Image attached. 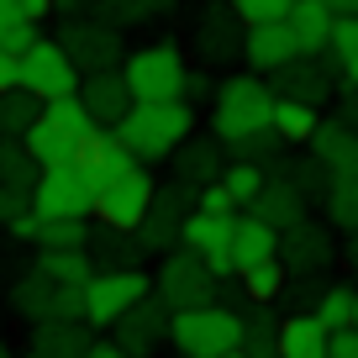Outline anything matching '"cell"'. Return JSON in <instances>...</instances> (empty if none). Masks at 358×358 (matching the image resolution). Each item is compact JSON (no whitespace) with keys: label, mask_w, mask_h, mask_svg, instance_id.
Segmentation results:
<instances>
[{"label":"cell","mask_w":358,"mask_h":358,"mask_svg":"<svg viewBox=\"0 0 358 358\" xmlns=\"http://www.w3.org/2000/svg\"><path fill=\"white\" fill-rule=\"evenodd\" d=\"M111 132L122 137L143 164H158V158H169L195 132V111L185 101H132V111H127Z\"/></svg>","instance_id":"6da1fadb"},{"label":"cell","mask_w":358,"mask_h":358,"mask_svg":"<svg viewBox=\"0 0 358 358\" xmlns=\"http://www.w3.org/2000/svg\"><path fill=\"white\" fill-rule=\"evenodd\" d=\"M90 132H95V122H90V111L79 106V95H64V101H43L32 116V127H27V153L37 158V164H69V158H79V148L90 143Z\"/></svg>","instance_id":"7a4b0ae2"},{"label":"cell","mask_w":358,"mask_h":358,"mask_svg":"<svg viewBox=\"0 0 358 358\" xmlns=\"http://www.w3.org/2000/svg\"><path fill=\"white\" fill-rule=\"evenodd\" d=\"M169 343L179 358H227L243 343V316L232 306H190L169 316Z\"/></svg>","instance_id":"3957f363"},{"label":"cell","mask_w":358,"mask_h":358,"mask_svg":"<svg viewBox=\"0 0 358 358\" xmlns=\"http://www.w3.org/2000/svg\"><path fill=\"white\" fill-rule=\"evenodd\" d=\"M268 116H274V90L264 85V74H232L227 85H216L211 132L222 143H237V137L268 127Z\"/></svg>","instance_id":"277c9868"},{"label":"cell","mask_w":358,"mask_h":358,"mask_svg":"<svg viewBox=\"0 0 358 358\" xmlns=\"http://www.w3.org/2000/svg\"><path fill=\"white\" fill-rule=\"evenodd\" d=\"M153 295L169 306V311L211 306V301H222V274H216V268L206 264L201 253H190V248L179 243V248H169V253H164V264H158Z\"/></svg>","instance_id":"5b68a950"},{"label":"cell","mask_w":358,"mask_h":358,"mask_svg":"<svg viewBox=\"0 0 358 358\" xmlns=\"http://www.w3.org/2000/svg\"><path fill=\"white\" fill-rule=\"evenodd\" d=\"M185 58L174 43H148L122 58V79L132 90V101H179L185 95Z\"/></svg>","instance_id":"8992f818"},{"label":"cell","mask_w":358,"mask_h":358,"mask_svg":"<svg viewBox=\"0 0 358 358\" xmlns=\"http://www.w3.org/2000/svg\"><path fill=\"white\" fill-rule=\"evenodd\" d=\"M32 211L37 216H95V179L79 158L48 164L32 185Z\"/></svg>","instance_id":"52a82bcc"},{"label":"cell","mask_w":358,"mask_h":358,"mask_svg":"<svg viewBox=\"0 0 358 358\" xmlns=\"http://www.w3.org/2000/svg\"><path fill=\"white\" fill-rule=\"evenodd\" d=\"M143 295H153V280L143 268H95L85 280V322L111 327L122 311H132Z\"/></svg>","instance_id":"ba28073f"},{"label":"cell","mask_w":358,"mask_h":358,"mask_svg":"<svg viewBox=\"0 0 358 358\" xmlns=\"http://www.w3.org/2000/svg\"><path fill=\"white\" fill-rule=\"evenodd\" d=\"M79 69L74 58L64 53L58 37H37L22 53V90H32L37 101H64V95H79Z\"/></svg>","instance_id":"9c48e42d"},{"label":"cell","mask_w":358,"mask_h":358,"mask_svg":"<svg viewBox=\"0 0 358 358\" xmlns=\"http://www.w3.org/2000/svg\"><path fill=\"white\" fill-rule=\"evenodd\" d=\"M64 53L74 58L79 74H106V69H122V32L106 27L101 16H69L64 32H58Z\"/></svg>","instance_id":"30bf717a"},{"label":"cell","mask_w":358,"mask_h":358,"mask_svg":"<svg viewBox=\"0 0 358 358\" xmlns=\"http://www.w3.org/2000/svg\"><path fill=\"white\" fill-rule=\"evenodd\" d=\"M153 190H158V179L148 174V164H132L127 174H116L111 185H101V190H95V216H101V227L137 232V222L148 216Z\"/></svg>","instance_id":"8fae6325"},{"label":"cell","mask_w":358,"mask_h":358,"mask_svg":"<svg viewBox=\"0 0 358 358\" xmlns=\"http://www.w3.org/2000/svg\"><path fill=\"white\" fill-rule=\"evenodd\" d=\"M11 301L27 322H85V285H58V280H48L43 268H32L16 285Z\"/></svg>","instance_id":"7c38bea8"},{"label":"cell","mask_w":358,"mask_h":358,"mask_svg":"<svg viewBox=\"0 0 358 358\" xmlns=\"http://www.w3.org/2000/svg\"><path fill=\"white\" fill-rule=\"evenodd\" d=\"M190 211H195V185L174 179V185L153 190L148 216L137 222V243H143V253H169V248H179V227H185Z\"/></svg>","instance_id":"4fadbf2b"},{"label":"cell","mask_w":358,"mask_h":358,"mask_svg":"<svg viewBox=\"0 0 358 358\" xmlns=\"http://www.w3.org/2000/svg\"><path fill=\"white\" fill-rule=\"evenodd\" d=\"M332 79H337V69L327 64V53H301V58H290L285 69H274V95H285V101H306V106H316L322 111L327 101H332Z\"/></svg>","instance_id":"5bb4252c"},{"label":"cell","mask_w":358,"mask_h":358,"mask_svg":"<svg viewBox=\"0 0 358 358\" xmlns=\"http://www.w3.org/2000/svg\"><path fill=\"white\" fill-rule=\"evenodd\" d=\"M169 316H174V311H169L158 295H143L132 311H122V316L111 322V332H116L111 343H116V348H127L132 358H143V353H153V348L169 337Z\"/></svg>","instance_id":"9a60e30c"},{"label":"cell","mask_w":358,"mask_h":358,"mask_svg":"<svg viewBox=\"0 0 358 358\" xmlns=\"http://www.w3.org/2000/svg\"><path fill=\"white\" fill-rule=\"evenodd\" d=\"M232 227H237V216L190 211V216H185V227H179V243L190 248V253H201L206 264L227 280V274H237V268H232Z\"/></svg>","instance_id":"2e32d148"},{"label":"cell","mask_w":358,"mask_h":358,"mask_svg":"<svg viewBox=\"0 0 358 358\" xmlns=\"http://www.w3.org/2000/svg\"><path fill=\"white\" fill-rule=\"evenodd\" d=\"M243 58H248L253 74H274L290 58H301V43H295L290 22H258V27L243 32Z\"/></svg>","instance_id":"e0dca14e"},{"label":"cell","mask_w":358,"mask_h":358,"mask_svg":"<svg viewBox=\"0 0 358 358\" xmlns=\"http://www.w3.org/2000/svg\"><path fill=\"white\" fill-rule=\"evenodd\" d=\"M280 264L285 274H322L327 264H332V237H327V227L316 222H295L280 232Z\"/></svg>","instance_id":"ac0fdd59"},{"label":"cell","mask_w":358,"mask_h":358,"mask_svg":"<svg viewBox=\"0 0 358 358\" xmlns=\"http://www.w3.org/2000/svg\"><path fill=\"white\" fill-rule=\"evenodd\" d=\"M79 106L90 111L95 127H116L132 111V90H127L122 69H106V74H85L79 79Z\"/></svg>","instance_id":"d6986e66"},{"label":"cell","mask_w":358,"mask_h":358,"mask_svg":"<svg viewBox=\"0 0 358 358\" xmlns=\"http://www.w3.org/2000/svg\"><path fill=\"white\" fill-rule=\"evenodd\" d=\"M243 32H248V27L237 22V11L227 6V0H222V6H206V11L195 16V48H201L211 64L243 53Z\"/></svg>","instance_id":"ffe728a7"},{"label":"cell","mask_w":358,"mask_h":358,"mask_svg":"<svg viewBox=\"0 0 358 358\" xmlns=\"http://www.w3.org/2000/svg\"><path fill=\"white\" fill-rule=\"evenodd\" d=\"M79 164L90 169L95 190H101V185H111L116 174H127V169H132V164H143V158H137L132 148H127L122 137L111 132V127H95V132H90V143L79 148Z\"/></svg>","instance_id":"44dd1931"},{"label":"cell","mask_w":358,"mask_h":358,"mask_svg":"<svg viewBox=\"0 0 358 358\" xmlns=\"http://www.w3.org/2000/svg\"><path fill=\"white\" fill-rule=\"evenodd\" d=\"M248 211H253L258 222H268L274 232H285V227L306 222V195L295 190L285 174H268V179H264V190L248 201Z\"/></svg>","instance_id":"7402d4cb"},{"label":"cell","mask_w":358,"mask_h":358,"mask_svg":"<svg viewBox=\"0 0 358 358\" xmlns=\"http://www.w3.org/2000/svg\"><path fill=\"white\" fill-rule=\"evenodd\" d=\"M222 137H185V143H179L174 148V153H169V158H174V179H185V185H195V190H201V185H211V179H222Z\"/></svg>","instance_id":"603a6c76"},{"label":"cell","mask_w":358,"mask_h":358,"mask_svg":"<svg viewBox=\"0 0 358 358\" xmlns=\"http://www.w3.org/2000/svg\"><path fill=\"white\" fill-rule=\"evenodd\" d=\"M306 148L327 164V174H332V179H337V174H358V132H353V127H343L337 116L316 127Z\"/></svg>","instance_id":"cb8c5ba5"},{"label":"cell","mask_w":358,"mask_h":358,"mask_svg":"<svg viewBox=\"0 0 358 358\" xmlns=\"http://www.w3.org/2000/svg\"><path fill=\"white\" fill-rule=\"evenodd\" d=\"M290 32H295V43H301V53H327V43H332V27H337V16H332V6L327 0H290Z\"/></svg>","instance_id":"d4e9b609"},{"label":"cell","mask_w":358,"mask_h":358,"mask_svg":"<svg viewBox=\"0 0 358 358\" xmlns=\"http://www.w3.org/2000/svg\"><path fill=\"white\" fill-rule=\"evenodd\" d=\"M264 258H280V232L268 222H258L253 211L237 216V227H232V268L264 264Z\"/></svg>","instance_id":"484cf974"},{"label":"cell","mask_w":358,"mask_h":358,"mask_svg":"<svg viewBox=\"0 0 358 358\" xmlns=\"http://www.w3.org/2000/svg\"><path fill=\"white\" fill-rule=\"evenodd\" d=\"M90 264L95 268H137V258H143V243H137V232H122V227H95L85 243Z\"/></svg>","instance_id":"4316f807"},{"label":"cell","mask_w":358,"mask_h":358,"mask_svg":"<svg viewBox=\"0 0 358 358\" xmlns=\"http://www.w3.org/2000/svg\"><path fill=\"white\" fill-rule=\"evenodd\" d=\"M85 348H90V332L79 322H37L27 358H85Z\"/></svg>","instance_id":"83f0119b"},{"label":"cell","mask_w":358,"mask_h":358,"mask_svg":"<svg viewBox=\"0 0 358 358\" xmlns=\"http://www.w3.org/2000/svg\"><path fill=\"white\" fill-rule=\"evenodd\" d=\"M280 358H327V327L311 311H295L280 322Z\"/></svg>","instance_id":"f1b7e54d"},{"label":"cell","mask_w":358,"mask_h":358,"mask_svg":"<svg viewBox=\"0 0 358 358\" xmlns=\"http://www.w3.org/2000/svg\"><path fill=\"white\" fill-rule=\"evenodd\" d=\"M243 358H280V322L268 306H253L243 316V343H237Z\"/></svg>","instance_id":"f546056e"},{"label":"cell","mask_w":358,"mask_h":358,"mask_svg":"<svg viewBox=\"0 0 358 358\" xmlns=\"http://www.w3.org/2000/svg\"><path fill=\"white\" fill-rule=\"evenodd\" d=\"M327 64L337 69L348 90H358V16H337L332 43H327Z\"/></svg>","instance_id":"4dcf8cb0"},{"label":"cell","mask_w":358,"mask_h":358,"mask_svg":"<svg viewBox=\"0 0 358 358\" xmlns=\"http://www.w3.org/2000/svg\"><path fill=\"white\" fill-rule=\"evenodd\" d=\"M268 127L285 137V143H311V132L322 127V111L306 101H285V95H274V116H268Z\"/></svg>","instance_id":"1f68e13d"},{"label":"cell","mask_w":358,"mask_h":358,"mask_svg":"<svg viewBox=\"0 0 358 358\" xmlns=\"http://www.w3.org/2000/svg\"><path fill=\"white\" fill-rule=\"evenodd\" d=\"M237 280H243V295H248L253 306H268V301H280V295H285L290 274H285V264H280V258H264V264L237 268Z\"/></svg>","instance_id":"d6a6232c"},{"label":"cell","mask_w":358,"mask_h":358,"mask_svg":"<svg viewBox=\"0 0 358 358\" xmlns=\"http://www.w3.org/2000/svg\"><path fill=\"white\" fill-rule=\"evenodd\" d=\"M43 164L27 153L22 137H0V185H11V190H32Z\"/></svg>","instance_id":"836d02e7"},{"label":"cell","mask_w":358,"mask_h":358,"mask_svg":"<svg viewBox=\"0 0 358 358\" xmlns=\"http://www.w3.org/2000/svg\"><path fill=\"white\" fill-rule=\"evenodd\" d=\"M37 268H43L48 280H58V285H85L90 274H95V264H90L85 248H43Z\"/></svg>","instance_id":"e575fe53"},{"label":"cell","mask_w":358,"mask_h":358,"mask_svg":"<svg viewBox=\"0 0 358 358\" xmlns=\"http://www.w3.org/2000/svg\"><path fill=\"white\" fill-rule=\"evenodd\" d=\"M37 248H85L90 243V216H37Z\"/></svg>","instance_id":"d590c367"},{"label":"cell","mask_w":358,"mask_h":358,"mask_svg":"<svg viewBox=\"0 0 358 358\" xmlns=\"http://www.w3.org/2000/svg\"><path fill=\"white\" fill-rule=\"evenodd\" d=\"M37 95L32 90H0V137H27V127H32V116H37Z\"/></svg>","instance_id":"8d00e7d4"},{"label":"cell","mask_w":358,"mask_h":358,"mask_svg":"<svg viewBox=\"0 0 358 358\" xmlns=\"http://www.w3.org/2000/svg\"><path fill=\"white\" fill-rule=\"evenodd\" d=\"M311 316L327 327V332H337V327H353V285H322V295H316Z\"/></svg>","instance_id":"74e56055"},{"label":"cell","mask_w":358,"mask_h":358,"mask_svg":"<svg viewBox=\"0 0 358 358\" xmlns=\"http://www.w3.org/2000/svg\"><path fill=\"white\" fill-rule=\"evenodd\" d=\"M327 216L343 232H358V174H337L327 185Z\"/></svg>","instance_id":"f35d334b"},{"label":"cell","mask_w":358,"mask_h":358,"mask_svg":"<svg viewBox=\"0 0 358 358\" xmlns=\"http://www.w3.org/2000/svg\"><path fill=\"white\" fill-rule=\"evenodd\" d=\"M274 174H285L295 190L306 195V201H311V195H316V201H327V185H332V174H327V164H322L316 153H306L301 164H280Z\"/></svg>","instance_id":"ab89813d"},{"label":"cell","mask_w":358,"mask_h":358,"mask_svg":"<svg viewBox=\"0 0 358 358\" xmlns=\"http://www.w3.org/2000/svg\"><path fill=\"white\" fill-rule=\"evenodd\" d=\"M37 43V22L22 16V0H0V48L6 53H27Z\"/></svg>","instance_id":"60d3db41"},{"label":"cell","mask_w":358,"mask_h":358,"mask_svg":"<svg viewBox=\"0 0 358 358\" xmlns=\"http://www.w3.org/2000/svg\"><path fill=\"white\" fill-rule=\"evenodd\" d=\"M153 11H158V0H95V16H101L106 27H116V32L143 27Z\"/></svg>","instance_id":"b9f144b4"},{"label":"cell","mask_w":358,"mask_h":358,"mask_svg":"<svg viewBox=\"0 0 358 358\" xmlns=\"http://www.w3.org/2000/svg\"><path fill=\"white\" fill-rule=\"evenodd\" d=\"M264 179H268V174H264V164H248V158H232V164L222 169V185L232 190V201H237V206L253 201V195L264 190Z\"/></svg>","instance_id":"7bdbcfd3"},{"label":"cell","mask_w":358,"mask_h":358,"mask_svg":"<svg viewBox=\"0 0 358 358\" xmlns=\"http://www.w3.org/2000/svg\"><path fill=\"white\" fill-rule=\"evenodd\" d=\"M227 148H232V158H248V164H268V158L285 148V137L274 132V127H258V132L237 137V143H227Z\"/></svg>","instance_id":"ee69618b"},{"label":"cell","mask_w":358,"mask_h":358,"mask_svg":"<svg viewBox=\"0 0 358 358\" xmlns=\"http://www.w3.org/2000/svg\"><path fill=\"white\" fill-rule=\"evenodd\" d=\"M237 11V22L243 27H258V22H285L290 16V0H227Z\"/></svg>","instance_id":"f6af8a7d"},{"label":"cell","mask_w":358,"mask_h":358,"mask_svg":"<svg viewBox=\"0 0 358 358\" xmlns=\"http://www.w3.org/2000/svg\"><path fill=\"white\" fill-rule=\"evenodd\" d=\"M195 211H211V216H237V201H232V190H227L222 179H211V185H201V190H195Z\"/></svg>","instance_id":"bcb514c9"},{"label":"cell","mask_w":358,"mask_h":358,"mask_svg":"<svg viewBox=\"0 0 358 358\" xmlns=\"http://www.w3.org/2000/svg\"><path fill=\"white\" fill-rule=\"evenodd\" d=\"M32 211V190H11V185H0V222H16V216Z\"/></svg>","instance_id":"7dc6e473"},{"label":"cell","mask_w":358,"mask_h":358,"mask_svg":"<svg viewBox=\"0 0 358 358\" xmlns=\"http://www.w3.org/2000/svg\"><path fill=\"white\" fill-rule=\"evenodd\" d=\"M327 358H358V327H337V332H327Z\"/></svg>","instance_id":"c3c4849f"},{"label":"cell","mask_w":358,"mask_h":358,"mask_svg":"<svg viewBox=\"0 0 358 358\" xmlns=\"http://www.w3.org/2000/svg\"><path fill=\"white\" fill-rule=\"evenodd\" d=\"M16 85H22V53L0 48V90H16Z\"/></svg>","instance_id":"681fc988"},{"label":"cell","mask_w":358,"mask_h":358,"mask_svg":"<svg viewBox=\"0 0 358 358\" xmlns=\"http://www.w3.org/2000/svg\"><path fill=\"white\" fill-rule=\"evenodd\" d=\"M53 11H58V0H22V16H27V22H37V27H43Z\"/></svg>","instance_id":"f907efd6"},{"label":"cell","mask_w":358,"mask_h":358,"mask_svg":"<svg viewBox=\"0 0 358 358\" xmlns=\"http://www.w3.org/2000/svg\"><path fill=\"white\" fill-rule=\"evenodd\" d=\"M6 232L22 237V243H32V237H37V211H27V216H16V222H6Z\"/></svg>","instance_id":"816d5d0a"},{"label":"cell","mask_w":358,"mask_h":358,"mask_svg":"<svg viewBox=\"0 0 358 358\" xmlns=\"http://www.w3.org/2000/svg\"><path fill=\"white\" fill-rule=\"evenodd\" d=\"M206 95H211V85H206V74H185V95H179V101L190 106V101H206Z\"/></svg>","instance_id":"f5cc1de1"},{"label":"cell","mask_w":358,"mask_h":358,"mask_svg":"<svg viewBox=\"0 0 358 358\" xmlns=\"http://www.w3.org/2000/svg\"><path fill=\"white\" fill-rule=\"evenodd\" d=\"M337 122H343V127H353V132H358V90H348V101L337 106Z\"/></svg>","instance_id":"db71d44e"},{"label":"cell","mask_w":358,"mask_h":358,"mask_svg":"<svg viewBox=\"0 0 358 358\" xmlns=\"http://www.w3.org/2000/svg\"><path fill=\"white\" fill-rule=\"evenodd\" d=\"M85 358H132V353H127V348H116V343H90Z\"/></svg>","instance_id":"11a10c76"},{"label":"cell","mask_w":358,"mask_h":358,"mask_svg":"<svg viewBox=\"0 0 358 358\" xmlns=\"http://www.w3.org/2000/svg\"><path fill=\"white\" fill-rule=\"evenodd\" d=\"M332 6V16H358V0H327Z\"/></svg>","instance_id":"9f6ffc18"},{"label":"cell","mask_w":358,"mask_h":358,"mask_svg":"<svg viewBox=\"0 0 358 358\" xmlns=\"http://www.w3.org/2000/svg\"><path fill=\"white\" fill-rule=\"evenodd\" d=\"M85 6H95V0H58V11H69V16H74V11H85Z\"/></svg>","instance_id":"6f0895ef"},{"label":"cell","mask_w":358,"mask_h":358,"mask_svg":"<svg viewBox=\"0 0 358 358\" xmlns=\"http://www.w3.org/2000/svg\"><path fill=\"white\" fill-rule=\"evenodd\" d=\"M348 264H353V274H358V232H353V248H348Z\"/></svg>","instance_id":"680465c9"},{"label":"cell","mask_w":358,"mask_h":358,"mask_svg":"<svg viewBox=\"0 0 358 358\" xmlns=\"http://www.w3.org/2000/svg\"><path fill=\"white\" fill-rule=\"evenodd\" d=\"M353 327H358V290H353Z\"/></svg>","instance_id":"91938a15"},{"label":"cell","mask_w":358,"mask_h":358,"mask_svg":"<svg viewBox=\"0 0 358 358\" xmlns=\"http://www.w3.org/2000/svg\"><path fill=\"white\" fill-rule=\"evenodd\" d=\"M0 358H11V353H6V343H0Z\"/></svg>","instance_id":"94428289"},{"label":"cell","mask_w":358,"mask_h":358,"mask_svg":"<svg viewBox=\"0 0 358 358\" xmlns=\"http://www.w3.org/2000/svg\"><path fill=\"white\" fill-rule=\"evenodd\" d=\"M227 358H243V353H227Z\"/></svg>","instance_id":"6125c7cd"},{"label":"cell","mask_w":358,"mask_h":358,"mask_svg":"<svg viewBox=\"0 0 358 358\" xmlns=\"http://www.w3.org/2000/svg\"><path fill=\"white\" fill-rule=\"evenodd\" d=\"M0 232H6V222H0Z\"/></svg>","instance_id":"be15d7a7"}]
</instances>
